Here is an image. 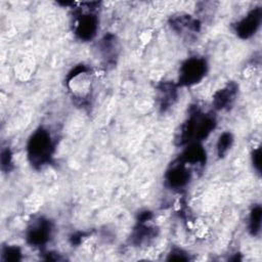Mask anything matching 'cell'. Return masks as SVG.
<instances>
[{
  "mask_svg": "<svg viewBox=\"0 0 262 262\" xmlns=\"http://www.w3.org/2000/svg\"><path fill=\"white\" fill-rule=\"evenodd\" d=\"M2 259L5 261H18L21 259V251L17 247H5L2 249Z\"/></svg>",
  "mask_w": 262,
  "mask_h": 262,
  "instance_id": "16",
  "label": "cell"
},
{
  "mask_svg": "<svg viewBox=\"0 0 262 262\" xmlns=\"http://www.w3.org/2000/svg\"><path fill=\"white\" fill-rule=\"evenodd\" d=\"M208 72V63L205 58L192 56L186 59L179 69L178 85L192 86L200 83Z\"/></svg>",
  "mask_w": 262,
  "mask_h": 262,
  "instance_id": "5",
  "label": "cell"
},
{
  "mask_svg": "<svg viewBox=\"0 0 262 262\" xmlns=\"http://www.w3.org/2000/svg\"><path fill=\"white\" fill-rule=\"evenodd\" d=\"M261 220H262V209L260 205H256L250 212L249 216V231L252 235L256 236L259 234L261 229Z\"/></svg>",
  "mask_w": 262,
  "mask_h": 262,
  "instance_id": "14",
  "label": "cell"
},
{
  "mask_svg": "<svg viewBox=\"0 0 262 262\" xmlns=\"http://www.w3.org/2000/svg\"><path fill=\"white\" fill-rule=\"evenodd\" d=\"M252 164L254 169L260 174L261 173V149L260 147H257L252 152Z\"/></svg>",
  "mask_w": 262,
  "mask_h": 262,
  "instance_id": "19",
  "label": "cell"
},
{
  "mask_svg": "<svg viewBox=\"0 0 262 262\" xmlns=\"http://www.w3.org/2000/svg\"><path fill=\"white\" fill-rule=\"evenodd\" d=\"M67 86L73 97L80 101H86L92 89L91 70L84 64L75 67L67 77Z\"/></svg>",
  "mask_w": 262,
  "mask_h": 262,
  "instance_id": "4",
  "label": "cell"
},
{
  "mask_svg": "<svg viewBox=\"0 0 262 262\" xmlns=\"http://www.w3.org/2000/svg\"><path fill=\"white\" fill-rule=\"evenodd\" d=\"M194 169L196 168L189 165L179 157L170 165L166 172V184L173 190H180L184 188L190 182Z\"/></svg>",
  "mask_w": 262,
  "mask_h": 262,
  "instance_id": "6",
  "label": "cell"
},
{
  "mask_svg": "<svg viewBox=\"0 0 262 262\" xmlns=\"http://www.w3.org/2000/svg\"><path fill=\"white\" fill-rule=\"evenodd\" d=\"M262 21V9L256 7L234 25V31L241 39H249L256 34Z\"/></svg>",
  "mask_w": 262,
  "mask_h": 262,
  "instance_id": "9",
  "label": "cell"
},
{
  "mask_svg": "<svg viewBox=\"0 0 262 262\" xmlns=\"http://www.w3.org/2000/svg\"><path fill=\"white\" fill-rule=\"evenodd\" d=\"M167 260L169 261H188L190 260L189 255L182 249H173L169 254Z\"/></svg>",
  "mask_w": 262,
  "mask_h": 262,
  "instance_id": "17",
  "label": "cell"
},
{
  "mask_svg": "<svg viewBox=\"0 0 262 262\" xmlns=\"http://www.w3.org/2000/svg\"><path fill=\"white\" fill-rule=\"evenodd\" d=\"M238 93V85L235 82H229L223 88L217 90L212 98L214 108L218 111L229 110L234 103Z\"/></svg>",
  "mask_w": 262,
  "mask_h": 262,
  "instance_id": "10",
  "label": "cell"
},
{
  "mask_svg": "<svg viewBox=\"0 0 262 262\" xmlns=\"http://www.w3.org/2000/svg\"><path fill=\"white\" fill-rule=\"evenodd\" d=\"M157 94L160 110L162 112H166L177 99V85L171 82H162L157 87Z\"/></svg>",
  "mask_w": 262,
  "mask_h": 262,
  "instance_id": "11",
  "label": "cell"
},
{
  "mask_svg": "<svg viewBox=\"0 0 262 262\" xmlns=\"http://www.w3.org/2000/svg\"><path fill=\"white\" fill-rule=\"evenodd\" d=\"M97 2L81 3L74 9V33L82 41L92 40L98 30Z\"/></svg>",
  "mask_w": 262,
  "mask_h": 262,
  "instance_id": "3",
  "label": "cell"
},
{
  "mask_svg": "<svg viewBox=\"0 0 262 262\" xmlns=\"http://www.w3.org/2000/svg\"><path fill=\"white\" fill-rule=\"evenodd\" d=\"M150 221V220H149ZM149 221H138L135 226L132 235L131 242L135 246H141L148 244L152 238L157 236V228L148 224Z\"/></svg>",
  "mask_w": 262,
  "mask_h": 262,
  "instance_id": "13",
  "label": "cell"
},
{
  "mask_svg": "<svg viewBox=\"0 0 262 262\" xmlns=\"http://www.w3.org/2000/svg\"><path fill=\"white\" fill-rule=\"evenodd\" d=\"M54 141L50 132L43 127L38 128L30 136L27 144V156L35 169L47 166L53 157Z\"/></svg>",
  "mask_w": 262,
  "mask_h": 262,
  "instance_id": "2",
  "label": "cell"
},
{
  "mask_svg": "<svg viewBox=\"0 0 262 262\" xmlns=\"http://www.w3.org/2000/svg\"><path fill=\"white\" fill-rule=\"evenodd\" d=\"M99 51L105 63L114 64L119 54V43L116 36L105 35L99 42Z\"/></svg>",
  "mask_w": 262,
  "mask_h": 262,
  "instance_id": "12",
  "label": "cell"
},
{
  "mask_svg": "<svg viewBox=\"0 0 262 262\" xmlns=\"http://www.w3.org/2000/svg\"><path fill=\"white\" fill-rule=\"evenodd\" d=\"M170 27L183 39H193L201 32V21L187 13H176L169 19Z\"/></svg>",
  "mask_w": 262,
  "mask_h": 262,
  "instance_id": "8",
  "label": "cell"
},
{
  "mask_svg": "<svg viewBox=\"0 0 262 262\" xmlns=\"http://www.w3.org/2000/svg\"><path fill=\"white\" fill-rule=\"evenodd\" d=\"M12 168V154L9 148L3 149L1 152V169L3 171H10Z\"/></svg>",
  "mask_w": 262,
  "mask_h": 262,
  "instance_id": "18",
  "label": "cell"
},
{
  "mask_svg": "<svg viewBox=\"0 0 262 262\" xmlns=\"http://www.w3.org/2000/svg\"><path fill=\"white\" fill-rule=\"evenodd\" d=\"M216 127V120L212 114L203 113L194 107L190 111L187 120L180 126L175 141L177 145L201 143Z\"/></svg>",
  "mask_w": 262,
  "mask_h": 262,
  "instance_id": "1",
  "label": "cell"
},
{
  "mask_svg": "<svg viewBox=\"0 0 262 262\" xmlns=\"http://www.w3.org/2000/svg\"><path fill=\"white\" fill-rule=\"evenodd\" d=\"M232 144H233V135L229 131L223 132L219 136V138L217 140V144H216V150H217L218 158H220V159L224 158L230 150Z\"/></svg>",
  "mask_w": 262,
  "mask_h": 262,
  "instance_id": "15",
  "label": "cell"
},
{
  "mask_svg": "<svg viewBox=\"0 0 262 262\" xmlns=\"http://www.w3.org/2000/svg\"><path fill=\"white\" fill-rule=\"evenodd\" d=\"M52 228V223L49 219L43 216L33 218L26 231L28 244L37 248L44 247L51 237Z\"/></svg>",
  "mask_w": 262,
  "mask_h": 262,
  "instance_id": "7",
  "label": "cell"
}]
</instances>
